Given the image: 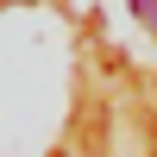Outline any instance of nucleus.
I'll list each match as a JSON object with an SVG mask.
<instances>
[{
    "label": "nucleus",
    "instance_id": "nucleus-1",
    "mask_svg": "<svg viewBox=\"0 0 157 157\" xmlns=\"http://www.w3.org/2000/svg\"><path fill=\"white\" fill-rule=\"evenodd\" d=\"M138 19H145V25H157V0H138Z\"/></svg>",
    "mask_w": 157,
    "mask_h": 157
}]
</instances>
